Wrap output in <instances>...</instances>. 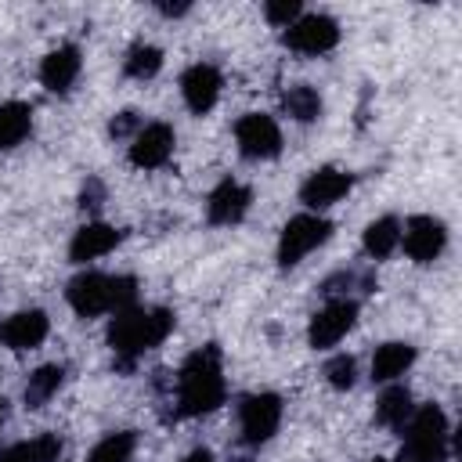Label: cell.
I'll use <instances>...</instances> for the list:
<instances>
[{"mask_svg": "<svg viewBox=\"0 0 462 462\" xmlns=\"http://www.w3.org/2000/svg\"><path fill=\"white\" fill-rule=\"evenodd\" d=\"M224 397H227L224 361H220V350L206 343L195 354H188V361L177 372V411L188 419L209 415L224 404Z\"/></svg>", "mask_w": 462, "mask_h": 462, "instance_id": "6da1fadb", "label": "cell"}, {"mask_svg": "<svg viewBox=\"0 0 462 462\" xmlns=\"http://www.w3.org/2000/svg\"><path fill=\"white\" fill-rule=\"evenodd\" d=\"M173 310L166 307H126L112 318L108 346L119 357V365H134L141 354L155 350L173 332Z\"/></svg>", "mask_w": 462, "mask_h": 462, "instance_id": "7a4b0ae2", "label": "cell"}, {"mask_svg": "<svg viewBox=\"0 0 462 462\" xmlns=\"http://www.w3.org/2000/svg\"><path fill=\"white\" fill-rule=\"evenodd\" d=\"M448 455V419L437 404L415 408L404 422V444L397 462H444Z\"/></svg>", "mask_w": 462, "mask_h": 462, "instance_id": "3957f363", "label": "cell"}, {"mask_svg": "<svg viewBox=\"0 0 462 462\" xmlns=\"http://www.w3.org/2000/svg\"><path fill=\"white\" fill-rule=\"evenodd\" d=\"M332 235V224L318 213H300L292 217L285 227H282V238H278V263L282 267H296L307 253H314L318 245H325Z\"/></svg>", "mask_w": 462, "mask_h": 462, "instance_id": "277c9868", "label": "cell"}, {"mask_svg": "<svg viewBox=\"0 0 462 462\" xmlns=\"http://www.w3.org/2000/svg\"><path fill=\"white\" fill-rule=\"evenodd\" d=\"M278 422H282V397L278 393L260 390V393H249L238 401V430H242V440L249 448L267 444L278 433Z\"/></svg>", "mask_w": 462, "mask_h": 462, "instance_id": "5b68a950", "label": "cell"}, {"mask_svg": "<svg viewBox=\"0 0 462 462\" xmlns=\"http://www.w3.org/2000/svg\"><path fill=\"white\" fill-rule=\"evenodd\" d=\"M69 307L79 318H97V314H116V274L101 271H83L69 282L65 289Z\"/></svg>", "mask_w": 462, "mask_h": 462, "instance_id": "8992f818", "label": "cell"}, {"mask_svg": "<svg viewBox=\"0 0 462 462\" xmlns=\"http://www.w3.org/2000/svg\"><path fill=\"white\" fill-rule=\"evenodd\" d=\"M401 245L415 263H433L448 245V227L430 213H415L401 224Z\"/></svg>", "mask_w": 462, "mask_h": 462, "instance_id": "52a82bcc", "label": "cell"}, {"mask_svg": "<svg viewBox=\"0 0 462 462\" xmlns=\"http://www.w3.org/2000/svg\"><path fill=\"white\" fill-rule=\"evenodd\" d=\"M339 43V25L336 18L321 14V11H310V14H300L289 29H285V47L296 51V54H325Z\"/></svg>", "mask_w": 462, "mask_h": 462, "instance_id": "ba28073f", "label": "cell"}, {"mask_svg": "<svg viewBox=\"0 0 462 462\" xmlns=\"http://www.w3.org/2000/svg\"><path fill=\"white\" fill-rule=\"evenodd\" d=\"M235 141H238V152L253 162H263V159H274L282 152V130L271 116L263 112H249L235 123Z\"/></svg>", "mask_w": 462, "mask_h": 462, "instance_id": "9c48e42d", "label": "cell"}, {"mask_svg": "<svg viewBox=\"0 0 462 462\" xmlns=\"http://www.w3.org/2000/svg\"><path fill=\"white\" fill-rule=\"evenodd\" d=\"M357 321V303L350 296H336L328 300L314 318H310V328H307V339L314 350H328L336 346Z\"/></svg>", "mask_w": 462, "mask_h": 462, "instance_id": "30bf717a", "label": "cell"}, {"mask_svg": "<svg viewBox=\"0 0 462 462\" xmlns=\"http://www.w3.org/2000/svg\"><path fill=\"white\" fill-rule=\"evenodd\" d=\"M220 69L209 65V61H195L191 69H184L180 76V94H184V105L195 112V116H206L217 101H220Z\"/></svg>", "mask_w": 462, "mask_h": 462, "instance_id": "8fae6325", "label": "cell"}, {"mask_svg": "<svg viewBox=\"0 0 462 462\" xmlns=\"http://www.w3.org/2000/svg\"><path fill=\"white\" fill-rule=\"evenodd\" d=\"M173 155V126L170 123H148L130 141V162L137 170H159Z\"/></svg>", "mask_w": 462, "mask_h": 462, "instance_id": "7c38bea8", "label": "cell"}, {"mask_svg": "<svg viewBox=\"0 0 462 462\" xmlns=\"http://www.w3.org/2000/svg\"><path fill=\"white\" fill-rule=\"evenodd\" d=\"M350 188H354V177H350L346 170L321 166V170H314V173L303 180V188H300V202L310 206V209H325V206L339 202Z\"/></svg>", "mask_w": 462, "mask_h": 462, "instance_id": "4fadbf2b", "label": "cell"}, {"mask_svg": "<svg viewBox=\"0 0 462 462\" xmlns=\"http://www.w3.org/2000/svg\"><path fill=\"white\" fill-rule=\"evenodd\" d=\"M249 206H253V191L245 188V184H238V180H220L213 191H209V199H206V217H209V224H238L245 213H249Z\"/></svg>", "mask_w": 462, "mask_h": 462, "instance_id": "5bb4252c", "label": "cell"}, {"mask_svg": "<svg viewBox=\"0 0 462 462\" xmlns=\"http://www.w3.org/2000/svg\"><path fill=\"white\" fill-rule=\"evenodd\" d=\"M79 69H83L79 47H76V43H61V47H54V51L43 58V65H40V83H43L47 90H54V94H69L72 83L79 79Z\"/></svg>", "mask_w": 462, "mask_h": 462, "instance_id": "9a60e30c", "label": "cell"}, {"mask_svg": "<svg viewBox=\"0 0 462 462\" xmlns=\"http://www.w3.org/2000/svg\"><path fill=\"white\" fill-rule=\"evenodd\" d=\"M51 332V321L43 310H18L0 325V339L11 350H36Z\"/></svg>", "mask_w": 462, "mask_h": 462, "instance_id": "2e32d148", "label": "cell"}, {"mask_svg": "<svg viewBox=\"0 0 462 462\" xmlns=\"http://www.w3.org/2000/svg\"><path fill=\"white\" fill-rule=\"evenodd\" d=\"M119 242H123V231H119V227L101 224V220H90V224H83V227L72 235L69 256H72L76 263H87V260H97V256L112 253Z\"/></svg>", "mask_w": 462, "mask_h": 462, "instance_id": "e0dca14e", "label": "cell"}, {"mask_svg": "<svg viewBox=\"0 0 462 462\" xmlns=\"http://www.w3.org/2000/svg\"><path fill=\"white\" fill-rule=\"evenodd\" d=\"M411 365H415V346H411V343H401V339L383 343V346H375V354H372V379H375V383H393V379H401Z\"/></svg>", "mask_w": 462, "mask_h": 462, "instance_id": "ac0fdd59", "label": "cell"}, {"mask_svg": "<svg viewBox=\"0 0 462 462\" xmlns=\"http://www.w3.org/2000/svg\"><path fill=\"white\" fill-rule=\"evenodd\" d=\"M32 130V108L25 101H4L0 105V148H14Z\"/></svg>", "mask_w": 462, "mask_h": 462, "instance_id": "d6986e66", "label": "cell"}, {"mask_svg": "<svg viewBox=\"0 0 462 462\" xmlns=\"http://www.w3.org/2000/svg\"><path fill=\"white\" fill-rule=\"evenodd\" d=\"M365 253L372 256V260H386L397 245H401V220L397 217H379V220H372L368 227H365Z\"/></svg>", "mask_w": 462, "mask_h": 462, "instance_id": "ffe728a7", "label": "cell"}, {"mask_svg": "<svg viewBox=\"0 0 462 462\" xmlns=\"http://www.w3.org/2000/svg\"><path fill=\"white\" fill-rule=\"evenodd\" d=\"M411 411H415V404H411L408 386H390V390H383V397H379V404H375V419H379L383 426H390V430H404V422L411 419Z\"/></svg>", "mask_w": 462, "mask_h": 462, "instance_id": "44dd1931", "label": "cell"}, {"mask_svg": "<svg viewBox=\"0 0 462 462\" xmlns=\"http://www.w3.org/2000/svg\"><path fill=\"white\" fill-rule=\"evenodd\" d=\"M58 458H61V440L51 437V433H43V437H36V440L11 444V448L0 455V462H58Z\"/></svg>", "mask_w": 462, "mask_h": 462, "instance_id": "7402d4cb", "label": "cell"}, {"mask_svg": "<svg viewBox=\"0 0 462 462\" xmlns=\"http://www.w3.org/2000/svg\"><path fill=\"white\" fill-rule=\"evenodd\" d=\"M61 383H65V368H61V365H40V368L29 375V383H25V404H29V408L47 404V401L61 390Z\"/></svg>", "mask_w": 462, "mask_h": 462, "instance_id": "603a6c76", "label": "cell"}, {"mask_svg": "<svg viewBox=\"0 0 462 462\" xmlns=\"http://www.w3.org/2000/svg\"><path fill=\"white\" fill-rule=\"evenodd\" d=\"M282 105H285V112H289L296 123H314V119L321 116V94H318L314 87H307V83L289 87V90L282 94Z\"/></svg>", "mask_w": 462, "mask_h": 462, "instance_id": "cb8c5ba5", "label": "cell"}, {"mask_svg": "<svg viewBox=\"0 0 462 462\" xmlns=\"http://www.w3.org/2000/svg\"><path fill=\"white\" fill-rule=\"evenodd\" d=\"M123 69H126V76H134V79H152L159 69H162V51L155 47V43H134L130 51H126V58H123Z\"/></svg>", "mask_w": 462, "mask_h": 462, "instance_id": "d4e9b609", "label": "cell"}, {"mask_svg": "<svg viewBox=\"0 0 462 462\" xmlns=\"http://www.w3.org/2000/svg\"><path fill=\"white\" fill-rule=\"evenodd\" d=\"M134 444H137V437H134L130 430L108 433L105 440H97V444H94V451L87 455V462H130Z\"/></svg>", "mask_w": 462, "mask_h": 462, "instance_id": "484cf974", "label": "cell"}, {"mask_svg": "<svg viewBox=\"0 0 462 462\" xmlns=\"http://www.w3.org/2000/svg\"><path fill=\"white\" fill-rule=\"evenodd\" d=\"M354 375H357V365L350 354H336L325 361V379L332 390H350L354 386Z\"/></svg>", "mask_w": 462, "mask_h": 462, "instance_id": "4316f807", "label": "cell"}, {"mask_svg": "<svg viewBox=\"0 0 462 462\" xmlns=\"http://www.w3.org/2000/svg\"><path fill=\"white\" fill-rule=\"evenodd\" d=\"M300 14H303V7H300L296 0H267V4H263V18H267L271 25H282V29H289Z\"/></svg>", "mask_w": 462, "mask_h": 462, "instance_id": "83f0119b", "label": "cell"}, {"mask_svg": "<svg viewBox=\"0 0 462 462\" xmlns=\"http://www.w3.org/2000/svg\"><path fill=\"white\" fill-rule=\"evenodd\" d=\"M134 126H137V112H119V116L112 119L108 134H112V137H126V134H130Z\"/></svg>", "mask_w": 462, "mask_h": 462, "instance_id": "f1b7e54d", "label": "cell"}, {"mask_svg": "<svg viewBox=\"0 0 462 462\" xmlns=\"http://www.w3.org/2000/svg\"><path fill=\"white\" fill-rule=\"evenodd\" d=\"M101 206V184L97 180H87L83 188V209H97Z\"/></svg>", "mask_w": 462, "mask_h": 462, "instance_id": "f546056e", "label": "cell"}, {"mask_svg": "<svg viewBox=\"0 0 462 462\" xmlns=\"http://www.w3.org/2000/svg\"><path fill=\"white\" fill-rule=\"evenodd\" d=\"M184 462H213V455H209L206 448H195V451H191V455H188Z\"/></svg>", "mask_w": 462, "mask_h": 462, "instance_id": "4dcf8cb0", "label": "cell"}, {"mask_svg": "<svg viewBox=\"0 0 462 462\" xmlns=\"http://www.w3.org/2000/svg\"><path fill=\"white\" fill-rule=\"evenodd\" d=\"M159 11H162V14H184L188 4H159Z\"/></svg>", "mask_w": 462, "mask_h": 462, "instance_id": "1f68e13d", "label": "cell"}, {"mask_svg": "<svg viewBox=\"0 0 462 462\" xmlns=\"http://www.w3.org/2000/svg\"><path fill=\"white\" fill-rule=\"evenodd\" d=\"M375 462H386V458H375Z\"/></svg>", "mask_w": 462, "mask_h": 462, "instance_id": "d6a6232c", "label": "cell"}]
</instances>
